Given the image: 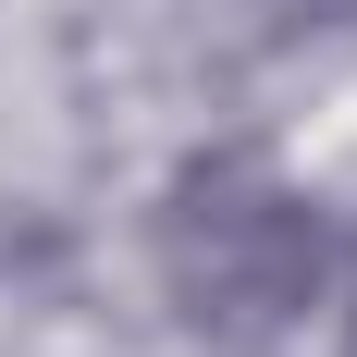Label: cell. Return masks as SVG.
<instances>
[{
    "mask_svg": "<svg viewBox=\"0 0 357 357\" xmlns=\"http://www.w3.org/2000/svg\"><path fill=\"white\" fill-rule=\"evenodd\" d=\"M160 296H173V321L197 333V345H284L296 321H308V296H321V197L308 185H284L259 148H197L173 185H160Z\"/></svg>",
    "mask_w": 357,
    "mask_h": 357,
    "instance_id": "cell-1",
    "label": "cell"
},
{
    "mask_svg": "<svg viewBox=\"0 0 357 357\" xmlns=\"http://www.w3.org/2000/svg\"><path fill=\"white\" fill-rule=\"evenodd\" d=\"M345 357H357V308H345Z\"/></svg>",
    "mask_w": 357,
    "mask_h": 357,
    "instance_id": "cell-2",
    "label": "cell"
}]
</instances>
